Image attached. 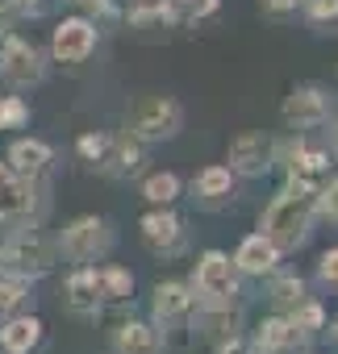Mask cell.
<instances>
[{"label":"cell","instance_id":"cell-17","mask_svg":"<svg viewBox=\"0 0 338 354\" xmlns=\"http://www.w3.org/2000/svg\"><path fill=\"white\" fill-rule=\"evenodd\" d=\"M42 342V321L38 317H9V321H0V350L5 354H30L34 346Z\"/></svg>","mask_w":338,"mask_h":354},{"label":"cell","instance_id":"cell-33","mask_svg":"<svg viewBox=\"0 0 338 354\" xmlns=\"http://www.w3.org/2000/svg\"><path fill=\"white\" fill-rule=\"evenodd\" d=\"M317 275H321L326 283H338V250H326V254H321V263H317Z\"/></svg>","mask_w":338,"mask_h":354},{"label":"cell","instance_id":"cell-24","mask_svg":"<svg viewBox=\"0 0 338 354\" xmlns=\"http://www.w3.org/2000/svg\"><path fill=\"white\" fill-rule=\"evenodd\" d=\"M26 304H30V288H26L21 279H9V275L0 279V321L26 313Z\"/></svg>","mask_w":338,"mask_h":354},{"label":"cell","instance_id":"cell-21","mask_svg":"<svg viewBox=\"0 0 338 354\" xmlns=\"http://www.w3.org/2000/svg\"><path fill=\"white\" fill-rule=\"evenodd\" d=\"M230 188H234V171L222 167V162L205 167L197 180H193V192H197L201 201H222V196H230Z\"/></svg>","mask_w":338,"mask_h":354},{"label":"cell","instance_id":"cell-16","mask_svg":"<svg viewBox=\"0 0 338 354\" xmlns=\"http://www.w3.org/2000/svg\"><path fill=\"white\" fill-rule=\"evenodd\" d=\"M9 167L21 175V180H42L46 167H51V146L38 138H17L9 146Z\"/></svg>","mask_w":338,"mask_h":354},{"label":"cell","instance_id":"cell-8","mask_svg":"<svg viewBox=\"0 0 338 354\" xmlns=\"http://www.w3.org/2000/svg\"><path fill=\"white\" fill-rule=\"evenodd\" d=\"M330 113H334V96H330L326 88H317V84H301V88L284 100V109H280V117H284L292 129H317V125L330 121Z\"/></svg>","mask_w":338,"mask_h":354},{"label":"cell","instance_id":"cell-34","mask_svg":"<svg viewBox=\"0 0 338 354\" xmlns=\"http://www.w3.org/2000/svg\"><path fill=\"white\" fill-rule=\"evenodd\" d=\"M217 5L222 0H193V17H209V13H217Z\"/></svg>","mask_w":338,"mask_h":354},{"label":"cell","instance_id":"cell-38","mask_svg":"<svg viewBox=\"0 0 338 354\" xmlns=\"http://www.w3.org/2000/svg\"><path fill=\"white\" fill-rule=\"evenodd\" d=\"M330 138H334V154H338V125H334V129H330Z\"/></svg>","mask_w":338,"mask_h":354},{"label":"cell","instance_id":"cell-20","mask_svg":"<svg viewBox=\"0 0 338 354\" xmlns=\"http://www.w3.org/2000/svg\"><path fill=\"white\" fill-rule=\"evenodd\" d=\"M117 354H163V333L146 321H125L117 329Z\"/></svg>","mask_w":338,"mask_h":354},{"label":"cell","instance_id":"cell-6","mask_svg":"<svg viewBox=\"0 0 338 354\" xmlns=\"http://www.w3.org/2000/svg\"><path fill=\"white\" fill-rule=\"evenodd\" d=\"M0 80H5L9 88H34L46 80V59L34 42L9 34L5 42H0Z\"/></svg>","mask_w":338,"mask_h":354},{"label":"cell","instance_id":"cell-19","mask_svg":"<svg viewBox=\"0 0 338 354\" xmlns=\"http://www.w3.org/2000/svg\"><path fill=\"white\" fill-rule=\"evenodd\" d=\"M288 180H305V184H321L326 180V171H330V154L326 150H317V146H305V142H296V146H288Z\"/></svg>","mask_w":338,"mask_h":354},{"label":"cell","instance_id":"cell-12","mask_svg":"<svg viewBox=\"0 0 338 354\" xmlns=\"http://www.w3.org/2000/svg\"><path fill=\"white\" fill-rule=\"evenodd\" d=\"M138 230H142V238H146L159 254H180V250H184V225H180V217L167 209V205H154V209L138 221Z\"/></svg>","mask_w":338,"mask_h":354},{"label":"cell","instance_id":"cell-23","mask_svg":"<svg viewBox=\"0 0 338 354\" xmlns=\"http://www.w3.org/2000/svg\"><path fill=\"white\" fill-rule=\"evenodd\" d=\"M142 196H146L150 205H172V201L180 196V180H176L172 171H154V175H146Z\"/></svg>","mask_w":338,"mask_h":354},{"label":"cell","instance_id":"cell-2","mask_svg":"<svg viewBox=\"0 0 338 354\" xmlns=\"http://www.w3.org/2000/svg\"><path fill=\"white\" fill-rule=\"evenodd\" d=\"M55 263V250L51 242H42L34 230H13L5 242H0V275H9V279H42Z\"/></svg>","mask_w":338,"mask_h":354},{"label":"cell","instance_id":"cell-1","mask_svg":"<svg viewBox=\"0 0 338 354\" xmlns=\"http://www.w3.org/2000/svg\"><path fill=\"white\" fill-rule=\"evenodd\" d=\"M313 217H317V184L288 180V184L272 196V205L263 209L259 234L284 254V250L305 246V238H309V230H313Z\"/></svg>","mask_w":338,"mask_h":354},{"label":"cell","instance_id":"cell-25","mask_svg":"<svg viewBox=\"0 0 338 354\" xmlns=\"http://www.w3.org/2000/svg\"><path fill=\"white\" fill-rule=\"evenodd\" d=\"M288 321H292V329L301 333V337H313L317 329H321V321H326V313H321V304L317 300H301L296 308H288Z\"/></svg>","mask_w":338,"mask_h":354},{"label":"cell","instance_id":"cell-31","mask_svg":"<svg viewBox=\"0 0 338 354\" xmlns=\"http://www.w3.org/2000/svg\"><path fill=\"white\" fill-rule=\"evenodd\" d=\"M9 5H13L17 13H26V17H46L59 0H9Z\"/></svg>","mask_w":338,"mask_h":354},{"label":"cell","instance_id":"cell-29","mask_svg":"<svg viewBox=\"0 0 338 354\" xmlns=\"http://www.w3.org/2000/svg\"><path fill=\"white\" fill-rule=\"evenodd\" d=\"M105 146H109V133H84V138L75 142V150H80L88 162H96V158L105 154Z\"/></svg>","mask_w":338,"mask_h":354},{"label":"cell","instance_id":"cell-22","mask_svg":"<svg viewBox=\"0 0 338 354\" xmlns=\"http://www.w3.org/2000/svg\"><path fill=\"white\" fill-rule=\"evenodd\" d=\"M96 279H100V300L105 304H125L134 296V275L125 267H96Z\"/></svg>","mask_w":338,"mask_h":354},{"label":"cell","instance_id":"cell-37","mask_svg":"<svg viewBox=\"0 0 338 354\" xmlns=\"http://www.w3.org/2000/svg\"><path fill=\"white\" fill-rule=\"evenodd\" d=\"M5 13H9V0H0V30H5Z\"/></svg>","mask_w":338,"mask_h":354},{"label":"cell","instance_id":"cell-18","mask_svg":"<svg viewBox=\"0 0 338 354\" xmlns=\"http://www.w3.org/2000/svg\"><path fill=\"white\" fill-rule=\"evenodd\" d=\"M276 263H280V250H276L263 234L242 238V246H238V254H234V267H238L242 275H272Z\"/></svg>","mask_w":338,"mask_h":354},{"label":"cell","instance_id":"cell-27","mask_svg":"<svg viewBox=\"0 0 338 354\" xmlns=\"http://www.w3.org/2000/svg\"><path fill=\"white\" fill-rule=\"evenodd\" d=\"M30 121V104L21 96H0V129H21Z\"/></svg>","mask_w":338,"mask_h":354},{"label":"cell","instance_id":"cell-30","mask_svg":"<svg viewBox=\"0 0 338 354\" xmlns=\"http://www.w3.org/2000/svg\"><path fill=\"white\" fill-rule=\"evenodd\" d=\"M309 21H334L338 17V0H305Z\"/></svg>","mask_w":338,"mask_h":354},{"label":"cell","instance_id":"cell-32","mask_svg":"<svg viewBox=\"0 0 338 354\" xmlns=\"http://www.w3.org/2000/svg\"><path fill=\"white\" fill-rule=\"evenodd\" d=\"M217 354H255V346H251V337L230 333V337H222V342H217Z\"/></svg>","mask_w":338,"mask_h":354},{"label":"cell","instance_id":"cell-4","mask_svg":"<svg viewBox=\"0 0 338 354\" xmlns=\"http://www.w3.org/2000/svg\"><path fill=\"white\" fill-rule=\"evenodd\" d=\"M109 246H113V230H109L105 217H92V213L67 221L63 234H59V250H63V259H71V263H80V267L105 259Z\"/></svg>","mask_w":338,"mask_h":354},{"label":"cell","instance_id":"cell-39","mask_svg":"<svg viewBox=\"0 0 338 354\" xmlns=\"http://www.w3.org/2000/svg\"><path fill=\"white\" fill-rule=\"evenodd\" d=\"M330 342H334V346H338V325H334V329H330Z\"/></svg>","mask_w":338,"mask_h":354},{"label":"cell","instance_id":"cell-5","mask_svg":"<svg viewBox=\"0 0 338 354\" xmlns=\"http://www.w3.org/2000/svg\"><path fill=\"white\" fill-rule=\"evenodd\" d=\"M197 300L201 304H234L238 300V267L222 250H205L197 259Z\"/></svg>","mask_w":338,"mask_h":354},{"label":"cell","instance_id":"cell-7","mask_svg":"<svg viewBox=\"0 0 338 354\" xmlns=\"http://www.w3.org/2000/svg\"><path fill=\"white\" fill-rule=\"evenodd\" d=\"M276 162V142L263 133V129H247L230 142L226 150V167L234 175H247V180H259V175H267Z\"/></svg>","mask_w":338,"mask_h":354},{"label":"cell","instance_id":"cell-26","mask_svg":"<svg viewBox=\"0 0 338 354\" xmlns=\"http://www.w3.org/2000/svg\"><path fill=\"white\" fill-rule=\"evenodd\" d=\"M301 300H305V279H296V275H280V279L272 283V304H276V308L288 313V308H296Z\"/></svg>","mask_w":338,"mask_h":354},{"label":"cell","instance_id":"cell-11","mask_svg":"<svg viewBox=\"0 0 338 354\" xmlns=\"http://www.w3.org/2000/svg\"><path fill=\"white\" fill-rule=\"evenodd\" d=\"M193 304H197V296H193V288H188V283L167 279V283H159V288H154L150 313H154V321H159L163 329H172V325H184V321L193 317Z\"/></svg>","mask_w":338,"mask_h":354},{"label":"cell","instance_id":"cell-36","mask_svg":"<svg viewBox=\"0 0 338 354\" xmlns=\"http://www.w3.org/2000/svg\"><path fill=\"white\" fill-rule=\"evenodd\" d=\"M263 5H267V9H296L301 0H263Z\"/></svg>","mask_w":338,"mask_h":354},{"label":"cell","instance_id":"cell-15","mask_svg":"<svg viewBox=\"0 0 338 354\" xmlns=\"http://www.w3.org/2000/svg\"><path fill=\"white\" fill-rule=\"evenodd\" d=\"M301 333L292 329V321L288 317H267L255 333H251V346H255V354H296L301 350Z\"/></svg>","mask_w":338,"mask_h":354},{"label":"cell","instance_id":"cell-14","mask_svg":"<svg viewBox=\"0 0 338 354\" xmlns=\"http://www.w3.org/2000/svg\"><path fill=\"white\" fill-rule=\"evenodd\" d=\"M63 296H67V308H71V313H80V317H96V313L105 308L96 267H92V263H84L80 271H71V275H67V283H63Z\"/></svg>","mask_w":338,"mask_h":354},{"label":"cell","instance_id":"cell-9","mask_svg":"<svg viewBox=\"0 0 338 354\" xmlns=\"http://www.w3.org/2000/svg\"><path fill=\"white\" fill-rule=\"evenodd\" d=\"M96 50V21L88 17H67L59 21L55 38H51V55L55 63H84Z\"/></svg>","mask_w":338,"mask_h":354},{"label":"cell","instance_id":"cell-28","mask_svg":"<svg viewBox=\"0 0 338 354\" xmlns=\"http://www.w3.org/2000/svg\"><path fill=\"white\" fill-rule=\"evenodd\" d=\"M317 213H321L326 221H338V180L317 184Z\"/></svg>","mask_w":338,"mask_h":354},{"label":"cell","instance_id":"cell-3","mask_svg":"<svg viewBox=\"0 0 338 354\" xmlns=\"http://www.w3.org/2000/svg\"><path fill=\"white\" fill-rule=\"evenodd\" d=\"M184 129V109L172 96H142L130 109V133L138 142H167Z\"/></svg>","mask_w":338,"mask_h":354},{"label":"cell","instance_id":"cell-10","mask_svg":"<svg viewBox=\"0 0 338 354\" xmlns=\"http://www.w3.org/2000/svg\"><path fill=\"white\" fill-rule=\"evenodd\" d=\"M142 162H146V150H142V142L125 129V133H113V138H109L105 154H100L92 167L105 171V175H113V180H130V175L142 171Z\"/></svg>","mask_w":338,"mask_h":354},{"label":"cell","instance_id":"cell-35","mask_svg":"<svg viewBox=\"0 0 338 354\" xmlns=\"http://www.w3.org/2000/svg\"><path fill=\"white\" fill-rule=\"evenodd\" d=\"M84 5H88L92 13H109V9H113V0H84Z\"/></svg>","mask_w":338,"mask_h":354},{"label":"cell","instance_id":"cell-13","mask_svg":"<svg viewBox=\"0 0 338 354\" xmlns=\"http://www.w3.org/2000/svg\"><path fill=\"white\" fill-rule=\"evenodd\" d=\"M34 209V180H21V175L0 162V221H21Z\"/></svg>","mask_w":338,"mask_h":354}]
</instances>
